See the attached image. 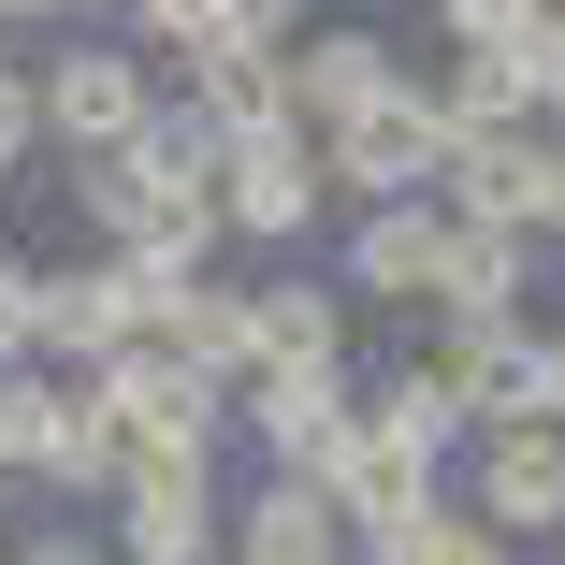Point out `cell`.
<instances>
[{
    "instance_id": "cell-1",
    "label": "cell",
    "mask_w": 565,
    "mask_h": 565,
    "mask_svg": "<svg viewBox=\"0 0 565 565\" xmlns=\"http://www.w3.org/2000/svg\"><path fill=\"white\" fill-rule=\"evenodd\" d=\"M0 479L15 493H117V420H102V392L87 377H58V363H30V377H0Z\"/></svg>"
},
{
    "instance_id": "cell-2",
    "label": "cell",
    "mask_w": 565,
    "mask_h": 565,
    "mask_svg": "<svg viewBox=\"0 0 565 565\" xmlns=\"http://www.w3.org/2000/svg\"><path fill=\"white\" fill-rule=\"evenodd\" d=\"M30 87H44V146H73V160H117V146H146V117H160V73H146V44H117V30H73Z\"/></svg>"
},
{
    "instance_id": "cell-3",
    "label": "cell",
    "mask_w": 565,
    "mask_h": 565,
    "mask_svg": "<svg viewBox=\"0 0 565 565\" xmlns=\"http://www.w3.org/2000/svg\"><path fill=\"white\" fill-rule=\"evenodd\" d=\"M333 508H349V565H406L420 536H435V508H449V465H420V449H392L377 420L333 449Z\"/></svg>"
},
{
    "instance_id": "cell-4",
    "label": "cell",
    "mask_w": 565,
    "mask_h": 565,
    "mask_svg": "<svg viewBox=\"0 0 565 565\" xmlns=\"http://www.w3.org/2000/svg\"><path fill=\"white\" fill-rule=\"evenodd\" d=\"M319 174L349 189V217H363V203H435V189H449V102H435V87H392L377 117H349V131L319 146Z\"/></svg>"
},
{
    "instance_id": "cell-5",
    "label": "cell",
    "mask_w": 565,
    "mask_h": 565,
    "mask_svg": "<svg viewBox=\"0 0 565 565\" xmlns=\"http://www.w3.org/2000/svg\"><path fill=\"white\" fill-rule=\"evenodd\" d=\"M449 493H465L508 551H522V536H565V420H493V435H465V479H449Z\"/></svg>"
},
{
    "instance_id": "cell-6",
    "label": "cell",
    "mask_w": 565,
    "mask_h": 565,
    "mask_svg": "<svg viewBox=\"0 0 565 565\" xmlns=\"http://www.w3.org/2000/svg\"><path fill=\"white\" fill-rule=\"evenodd\" d=\"M233 420H247V449H262L276 479H319L333 449L363 435V363H349V377H247Z\"/></svg>"
},
{
    "instance_id": "cell-7",
    "label": "cell",
    "mask_w": 565,
    "mask_h": 565,
    "mask_svg": "<svg viewBox=\"0 0 565 565\" xmlns=\"http://www.w3.org/2000/svg\"><path fill=\"white\" fill-rule=\"evenodd\" d=\"M87 392H102V420H117L131 449H203V465H217V420H233V392H217V377H189L174 349H131V363H102Z\"/></svg>"
},
{
    "instance_id": "cell-8",
    "label": "cell",
    "mask_w": 565,
    "mask_h": 565,
    "mask_svg": "<svg viewBox=\"0 0 565 565\" xmlns=\"http://www.w3.org/2000/svg\"><path fill=\"white\" fill-rule=\"evenodd\" d=\"M319 203H333V174H319L305 131H290V146H233V160H217V233H233V247H305V233H319Z\"/></svg>"
},
{
    "instance_id": "cell-9",
    "label": "cell",
    "mask_w": 565,
    "mask_h": 565,
    "mask_svg": "<svg viewBox=\"0 0 565 565\" xmlns=\"http://www.w3.org/2000/svg\"><path fill=\"white\" fill-rule=\"evenodd\" d=\"M435 276H449V203H363L349 247H333L349 305H435Z\"/></svg>"
},
{
    "instance_id": "cell-10",
    "label": "cell",
    "mask_w": 565,
    "mask_h": 565,
    "mask_svg": "<svg viewBox=\"0 0 565 565\" xmlns=\"http://www.w3.org/2000/svg\"><path fill=\"white\" fill-rule=\"evenodd\" d=\"M233 565H349V508H333V479H247L233 493Z\"/></svg>"
},
{
    "instance_id": "cell-11",
    "label": "cell",
    "mask_w": 565,
    "mask_h": 565,
    "mask_svg": "<svg viewBox=\"0 0 565 565\" xmlns=\"http://www.w3.org/2000/svg\"><path fill=\"white\" fill-rule=\"evenodd\" d=\"M392 87H406V73H392L377 30H305V44H290V117H305V146H333L349 117H377Z\"/></svg>"
},
{
    "instance_id": "cell-12",
    "label": "cell",
    "mask_w": 565,
    "mask_h": 565,
    "mask_svg": "<svg viewBox=\"0 0 565 565\" xmlns=\"http://www.w3.org/2000/svg\"><path fill=\"white\" fill-rule=\"evenodd\" d=\"M363 420L392 435V449H420V465H449V479H465V392H449V363L435 349H392V363H363Z\"/></svg>"
},
{
    "instance_id": "cell-13",
    "label": "cell",
    "mask_w": 565,
    "mask_h": 565,
    "mask_svg": "<svg viewBox=\"0 0 565 565\" xmlns=\"http://www.w3.org/2000/svg\"><path fill=\"white\" fill-rule=\"evenodd\" d=\"M160 349H174L189 377H217V392H247V363H262V290H247V276H189V290L160 305Z\"/></svg>"
},
{
    "instance_id": "cell-14",
    "label": "cell",
    "mask_w": 565,
    "mask_h": 565,
    "mask_svg": "<svg viewBox=\"0 0 565 565\" xmlns=\"http://www.w3.org/2000/svg\"><path fill=\"white\" fill-rule=\"evenodd\" d=\"M247 377H349V290L333 276H262V363Z\"/></svg>"
},
{
    "instance_id": "cell-15",
    "label": "cell",
    "mask_w": 565,
    "mask_h": 565,
    "mask_svg": "<svg viewBox=\"0 0 565 565\" xmlns=\"http://www.w3.org/2000/svg\"><path fill=\"white\" fill-rule=\"evenodd\" d=\"M536 233H493V217H449V276H435V319H522L536 305Z\"/></svg>"
},
{
    "instance_id": "cell-16",
    "label": "cell",
    "mask_w": 565,
    "mask_h": 565,
    "mask_svg": "<svg viewBox=\"0 0 565 565\" xmlns=\"http://www.w3.org/2000/svg\"><path fill=\"white\" fill-rule=\"evenodd\" d=\"M305 30H319V0H217V44H203V58H290ZM203 58H189V73H203Z\"/></svg>"
},
{
    "instance_id": "cell-17",
    "label": "cell",
    "mask_w": 565,
    "mask_h": 565,
    "mask_svg": "<svg viewBox=\"0 0 565 565\" xmlns=\"http://www.w3.org/2000/svg\"><path fill=\"white\" fill-rule=\"evenodd\" d=\"M44 363V262L0 247V377H30Z\"/></svg>"
},
{
    "instance_id": "cell-18",
    "label": "cell",
    "mask_w": 565,
    "mask_h": 565,
    "mask_svg": "<svg viewBox=\"0 0 565 565\" xmlns=\"http://www.w3.org/2000/svg\"><path fill=\"white\" fill-rule=\"evenodd\" d=\"M435 30H449V44H536L551 0H435Z\"/></svg>"
},
{
    "instance_id": "cell-19",
    "label": "cell",
    "mask_w": 565,
    "mask_h": 565,
    "mask_svg": "<svg viewBox=\"0 0 565 565\" xmlns=\"http://www.w3.org/2000/svg\"><path fill=\"white\" fill-rule=\"evenodd\" d=\"M131 44H160V58L189 73V58L217 44V0H131Z\"/></svg>"
},
{
    "instance_id": "cell-20",
    "label": "cell",
    "mask_w": 565,
    "mask_h": 565,
    "mask_svg": "<svg viewBox=\"0 0 565 565\" xmlns=\"http://www.w3.org/2000/svg\"><path fill=\"white\" fill-rule=\"evenodd\" d=\"M406 565H522V551H508V536H493V522H479L465 493H449V508H435V536H420Z\"/></svg>"
},
{
    "instance_id": "cell-21",
    "label": "cell",
    "mask_w": 565,
    "mask_h": 565,
    "mask_svg": "<svg viewBox=\"0 0 565 565\" xmlns=\"http://www.w3.org/2000/svg\"><path fill=\"white\" fill-rule=\"evenodd\" d=\"M30 146H44V87H30V58H15V44H0V174H15Z\"/></svg>"
},
{
    "instance_id": "cell-22",
    "label": "cell",
    "mask_w": 565,
    "mask_h": 565,
    "mask_svg": "<svg viewBox=\"0 0 565 565\" xmlns=\"http://www.w3.org/2000/svg\"><path fill=\"white\" fill-rule=\"evenodd\" d=\"M0 565H117V536H87V522H44V536H15Z\"/></svg>"
},
{
    "instance_id": "cell-23",
    "label": "cell",
    "mask_w": 565,
    "mask_h": 565,
    "mask_svg": "<svg viewBox=\"0 0 565 565\" xmlns=\"http://www.w3.org/2000/svg\"><path fill=\"white\" fill-rule=\"evenodd\" d=\"M536 392H551V420H565V333H536Z\"/></svg>"
},
{
    "instance_id": "cell-24",
    "label": "cell",
    "mask_w": 565,
    "mask_h": 565,
    "mask_svg": "<svg viewBox=\"0 0 565 565\" xmlns=\"http://www.w3.org/2000/svg\"><path fill=\"white\" fill-rule=\"evenodd\" d=\"M0 551H15V479H0Z\"/></svg>"
},
{
    "instance_id": "cell-25",
    "label": "cell",
    "mask_w": 565,
    "mask_h": 565,
    "mask_svg": "<svg viewBox=\"0 0 565 565\" xmlns=\"http://www.w3.org/2000/svg\"><path fill=\"white\" fill-rule=\"evenodd\" d=\"M551 565H565V536H551Z\"/></svg>"
}]
</instances>
